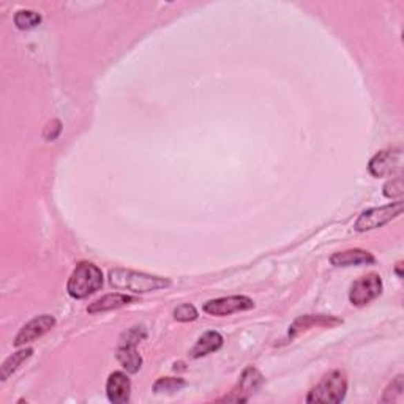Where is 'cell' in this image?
<instances>
[{"instance_id":"1","label":"cell","mask_w":404,"mask_h":404,"mask_svg":"<svg viewBox=\"0 0 404 404\" xmlns=\"http://www.w3.org/2000/svg\"><path fill=\"white\" fill-rule=\"evenodd\" d=\"M109 285L119 291H130L135 294L164 289L171 286V281L163 276L147 275L130 269H114L109 272Z\"/></svg>"},{"instance_id":"2","label":"cell","mask_w":404,"mask_h":404,"mask_svg":"<svg viewBox=\"0 0 404 404\" xmlns=\"http://www.w3.org/2000/svg\"><path fill=\"white\" fill-rule=\"evenodd\" d=\"M103 281L104 278L102 269L92 262H81L76 265L73 273L68 278L66 291H68L70 297L81 300V298H87L102 289Z\"/></svg>"},{"instance_id":"3","label":"cell","mask_w":404,"mask_h":404,"mask_svg":"<svg viewBox=\"0 0 404 404\" xmlns=\"http://www.w3.org/2000/svg\"><path fill=\"white\" fill-rule=\"evenodd\" d=\"M347 392V379L343 372H331L325 374L320 383L309 392L307 403H329L338 404L345 400Z\"/></svg>"},{"instance_id":"4","label":"cell","mask_w":404,"mask_h":404,"mask_svg":"<svg viewBox=\"0 0 404 404\" xmlns=\"http://www.w3.org/2000/svg\"><path fill=\"white\" fill-rule=\"evenodd\" d=\"M403 207H404V202L396 201V202L387 204V206H383V207L365 210V212L360 213V217L357 218L354 228H356V231L358 232H367V231L383 228V226H385L387 223H390L392 220L400 217V215L403 213Z\"/></svg>"},{"instance_id":"5","label":"cell","mask_w":404,"mask_h":404,"mask_svg":"<svg viewBox=\"0 0 404 404\" xmlns=\"http://www.w3.org/2000/svg\"><path fill=\"white\" fill-rule=\"evenodd\" d=\"M384 283L378 273H368L354 281L349 291V302L356 307H365L383 294Z\"/></svg>"},{"instance_id":"6","label":"cell","mask_w":404,"mask_h":404,"mask_svg":"<svg viewBox=\"0 0 404 404\" xmlns=\"http://www.w3.org/2000/svg\"><path fill=\"white\" fill-rule=\"evenodd\" d=\"M369 174L376 179L381 177H390L403 169V151L401 148H387V151H381L376 153L374 157L369 160L368 164Z\"/></svg>"},{"instance_id":"7","label":"cell","mask_w":404,"mask_h":404,"mask_svg":"<svg viewBox=\"0 0 404 404\" xmlns=\"http://www.w3.org/2000/svg\"><path fill=\"white\" fill-rule=\"evenodd\" d=\"M254 308V302L247 296H229L215 298V300H209L204 305V311L210 316H231L234 313L248 311V309Z\"/></svg>"},{"instance_id":"8","label":"cell","mask_w":404,"mask_h":404,"mask_svg":"<svg viewBox=\"0 0 404 404\" xmlns=\"http://www.w3.org/2000/svg\"><path fill=\"white\" fill-rule=\"evenodd\" d=\"M55 325V319L49 314H41V316H37L27 323L24 327L19 330V334L16 335L15 338V346L22 347L29 343H33L38 338H41L44 334H48Z\"/></svg>"},{"instance_id":"9","label":"cell","mask_w":404,"mask_h":404,"mask_svg":"<svg viewBox=\"0 0 404 404\" xmlns=\"http://www.w3.org/2000/svg\"><path fill=\"white\" fill-rule=\"evenodd\" d=\"M262 374L258 372L256 368H247L245 372H243L242 378L239 381V384L234 390H232V394L229 396H226L223 401H235V403H245L248 401V398H250L254 392L259 390V387L262 385Z\"/></svg>"},{"instance_id":"10","label":"cell","mask_w":404,"mask_h":404,"mask_svg":"<svg viewBox=\"0 0 404 404\" xmlns=\"http://www.w3.org/2000/svg\"><path fill=\"white\" fill-rule=\"evenodd\" d=\"M108 400L114 404H122L130 400L131 381L128 376L122 372H115L108 378L106 383Z\"/></svg>"},{"instance_id":"11","label":"cell","mask_w":404,"mask_h":404,"mask_svg":"<svg viewBox=\"0 0 404 404\" xmlns=\"http://www.w3.org/2000/svg\"><path fill=\"white\" fill-rule=\"evenodd\" d=\"M331 265L335 267H352V265H368L374 262V256L369 251L354 248V250H346L335 253L330 258Z\"/></svg>"},{"instance_id":"12","label":"cell","mask_w":404,"mask_h":404,"mask_svg":"<svg viewBox=\"0 0 404 404\" xmlns=\"http://www.w3.org/2000/svg\"><path fill=\"white\" fill-rule=\"evenodd\" d=\"M341 323V319L325 316V314H307V316L296 319V323L291 325V335L296 336L311 327H331V325H338Z\"/></svg>"},{"instance_id":"13","label":"cell","mask_w":404,"mask_h":404,"mask_svg":"<svg viewBox=\"0 0 404 404\" xmlns=\"http://www.w3.org/2000/svg\"><path fill=\"white\" fill-rule=\"evenodd\" d=\"M131 302H135V298L125 294H108L102 298H98L90 305L87 307V311L90 314L95 313H103V311H110V309H117L125 305H130Z\"/></svg>"},{"instance_id":"14","label":"cell","mask_w":404,"mask_h":404,"mask_svg":"<svg viewBox=\"0 0 404 404\" xmlns=\"http://www.w3.org/2000/svg\"><path fill=\"white\" fill-rule=\"evenodd\" d=\"M221 346H223V336H221L218 331H207V334H204L201 338L196 341V345L193 346L190 354L193 358H199L218 351Z\"/></svg>"},{"instance_id":"15","label":"cell","mask_w":404,"mask_h":404,"mask_svg":"<svg viewBox=\"0 0 404 404\" xmlns=\"http://www.w3.org/2000/svg\"><path fill=\"white\" fill-rule=\"evenodd\" d=\"M117 360L131 374L140 372L142 367V357L137 352L136 345H120L117 351Z\"/></svg>"},{"instance_id":"16","label":"cell","mask_w":404,"mask_h":404,"mask_svg":"<svg viewBox=\"0 0 404 404\" xmlns=\"http://www.w3.org/2000/svg\"><path fill=\"white\" fill-rule=\"evenodd\" d=\"M32 354H33L32 347H24V349L11 354L7 360L2 363V367H0V379L7 381L11 374L18 372V368L22 363H24L26 360H29V358L32 357Z\"/></svg>"},{"instance_id":"17","label":"cell","mask_w":404,"mask_h":404,"mask_svg":"<svg viewBox=\"0 0 404 404\" xmlns=\"http://www.w3.org/2000/svg\"><path fill=\"white\" fill-rule=\"evenodd\" d=\"M41 22V15L33 10H21L15 15V24L19 30H30Z\"/></svg>"},{"instance_id":"18","label":"cell","mask_w":404,"mask_h":404,"mask_svg":"<svg viewBox=\"0 0 404 404\" xmlns=\"http://www.w3.org/2000/svg\"><path fill=\"white\" fill-rule=\"evenodd\" d=\"M185 387V381L180 378H162L153 385V392L157 394H174Z\"/></svg>"},{"instance_id":"19","label":"cell","mask_w":404,"mask_h":404,"mask_svg":"<svg viewBox=\"0 0 404 404\" xmlns=\"http://www.w3.org/2000/svg\"><path fill=\"white\" fill-rule=\"evenodd\" d=\"M404 195V184L401 177H396V179H392L384 185V196L389 199H398L401 201Z\"/></svg>"},{"instance_id":"20","label":"cell","mask_w":404,"mask_h":404,"mask_svg":"<svg viewBox=\"0 0 404 404\" xmlns=\"http://www.w3.org/2000/svg\"><path fill=\"white\" fill-rule=\"evenodd\" d=\"M174 319L179 323H191L198 319V309L191 303H184L174 309Z\"/></svg>"},{"instance_id":"21","label":"cell","mask_w":404,"mask_h":404,"mask_svg":"<svg viewBox=\"0 0 404 404\" xmlns=\"http://www.w3.org/2000/svg\"><path fill=\"white\" fill-rule=\"evenodd\" d=\"M404 392V384H403V374L396 376V379L392 383L389 387H387L384 398H383V403H392V401H396L398 398L403 395Z\"/></svg>"},{"instance_id":"22","label":"cell","mask_w":404,"mask_h":404,"mask_svg":"<svg viewBox=\"0 0 404 404\" xmlns=\"http://www.w3.org/2000/svg\"><path fill=\"white\" fill-rule=\"evenodd\" d=\"M146 336H147L146 329L136 325V327H131L128 331H125L120 340V345H137V343H141Z\"/></svg>"},{"instance_id":"23","label":"cell","mask_w":404,"mask_h":404,"mask_svg":"<svg viewBox=\"0 0 404 404\" xmlns=\"http://www.w3.org/2000/svg\"><path fill=\"white\" fill-rule=\"evenodd\" d=\"M59 133H60V122L52 120L51 124H48L46 130H44V137H46V141H54L55 137L59 136Z\"/></svg>"},{"instance_id":"24","label":"cell","mask_w":404,"mask_h":404,"mask_svg":"<svg viewBox=\"0 0 404 404\" xmlns=\"http://www.w3.org/2000/svg\"><path fill=\"white\" fill-rule=\"evenodd\" d=\"M396 273H398V276H403V273H401V262L398 264V267H396Z\"/></svg>"}]
</instances>
